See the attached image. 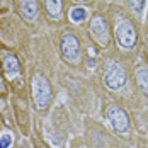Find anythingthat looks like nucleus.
Returning <instances> with one entry per match:
<instances>
[{"instance_id":"obj_9","label":"nucleus","mask_w":148,"mask_h":148,"mask_svg":"<svg viewBox=\"0 0 148 148\" xmlns=\"http://www.w3.org/2000/svg\"><path fill=\"white\" fill-rule=\"evenodd\" d=\"M136 80H138L140 89L148 94V68H140L136 72Z\"/></svg>"},{"instance_id":"obj_5","label":"nucleus","mask_w":148,"mask_h":148,"mask_svg":"<svg viewBox=\"0 0 148 148\" xmlns=\"http://www.w3.org/2000/svg\"><path fill=\"white\" fill-rule=\"evenodd\" d=\"M116 36H118V43L124 48H131L136 43V31H134L133 24L130 21H121L116 29Z\"/></svg>"},{"instance_id":"obj_12","label":"nucleus","mask_w":148,"mask_h":148,"mask_svg":"<svg viewBox=\"0 0 148 148\" xmlns=\"http://www.w3.org/2000/svg\"><path fill=\"white\" fill-rule=\"evenodd\" d=\"M147 2L148 0H130V7L133 9L136 14H143V10L147 7Z\"/></svg>"},{"instance_id":"obj_8","label":"nucleus","mask_w":148,"mask_h":148,"mask_svg":"<svg viewBox=\"0 0 148 148\" xmlns=\"http://www.w3.org/2000/svg\"><path fill=\"white\" fill-rule=\"evenodd\" d=\"M21 12L26 19H34L38 14V0H21Z\"/></svg>"},{"instance_id":"obj_13","label":"nucleus","mask_w":148,"mask_h":148,"mask_svg":"<svg viewBox=\"0 0 148 148\" xmlns=\"http://www.w3.org/2000/svg\"><path fill=\"white\" fill-rule=\"evenodd\" d=\"M12 143V138H10V134H3L2 138H0V148H9V145Z\"/></svg>"},{"instance_id":"obj_7","label":"nucleus","mask_w":148,"mask_h":148,"mask_svg":"<svg viewBox=\"0 0 148 148\" xmlns=\"http://www.w3.org/2000/svg\"><path fill=\"white\" fill-rule=\"evenodd\" d=\"M3 68H5V73L9 77H15L19 73V61L14 55H10V53L3 55Z\"/></svg>"},{"instance_id":"obj_14","label":"nucleus","mask_w":148,"mask_h":148,"mask_svg":"<svg viewBox=\"0 0 148 148\" xmlns=\"http://www.w3.org/2000/svg\"><path fill=\"white\" fill-rule=\"evenodd\" d=\"M5 90V87H3V82H2V78H0V92H3Z\"/></svg>"},{"instance_id":"obj_1","label":"nucleus","mask_w":148,"mask_h":148,"mask_svg":"<svg viewBox=\"0 0 148 148\" xmlns=\"http://www.w3.org/2000/svg\"><path fill=\"white\" fill-rule=\"evenodd\" d=\"M32 95L38 109H45L51 99V87L43 75H36L32 80Z\"/></svg>"},{"instance_id":"obj_3","label":"nucleus","mask_w":148,"mask_h":148,"mask_svg":"<svg viewBox=\"0 0 148 148\" xmlns=\"http://www.w3.org/2000/svg\"><path fill=\"white\" fill-rule=\"evenodd\" d=\"M104 82L109 89H119L124 85L126 82V72L124 68L119 65V63H112L109 65L107 72H106V77H104Z\"/></svg>"},{"instance_id":"obj_2","label":"nucleus","mask_w":148,"mask_h":148,"mask_svg":"<svg viewBox=\"0 0 148 148\" xmlns=\"http://www.w3.org/2000/svg\"><path fill=\"white\" fill-rule=\"evenodd\" d=\"M61 53L66 58V61L70 63H78L80 61V45L78 39L75 38L73 34H65L63 41H61Z\"/></svg>"},{"instance_id":"obj_10","label":"nucleus","mask_w":148,"mask_h":148,"mask_svg":"<svg viewBox=\"0 0 148 148\" xmlns=\"http://www.w3.org/2000/svg\"><path fill=\"white\" fill-rule=\"evenodd\" d=\"M45 2H46V9H48L49 15L58 17L60 10H61V0H45Z\"/></svg>"},{"instance_id":"obj_4","label":"nucleus","mask_w":148,"mask_h":148,"mask_svg":"<svg viewBox=\"0 0 148 148\" xmlns=\"http://www.w3.org/2000/svg\"><path fill=\"white\" fill-rule=\"evenodd\" d=\"M106 114H107V119L111 121V124H112V128L116 130V131H126L128 130V126H130V119H128V114L119 107V106H109L107 107V111H106Z\"/></svg>"},{"instance_id":"obj_6","label":"nucleus","mask_w":148,"mask_h":148,"mask_svg":"<svg viewBox=\"0 0 148 148\" xmlns=\"http://www.w3.org/2000/svg\"><path fill=\"white\" fill-rule=\"evenodd\" d=\"M90 32L94 36V39H97V43L101 46H107L109 41V31H107V24L104 21L102 15H95L92 19V24H90Z\"/></svg>"},{"instance_id":"obj_15","label":"nucleus","mask_w":148,"mask_h":148,"mask_svg":"<svg viewBox=\"0 0 148 148\" xmlns=\"http://www.w3.org/2000/svg\"><path fill=\"white\" fill-rule=\"evenodd\" d=\"M73 2H80V3H87L89 0H73Z\"/></svg>"},{"instance_id":"obj_11","label":"nucleus","mask_w":148,"mask_h":148,"mask_svg":"<svg viewBox=\"0 0 148 148\" xmlns=\"http://www.w3.org/2000/svg\"><path fill=\"white\" fill-rule=\"evenodd\" d=\"M85 17H87V10L84 7H75L70 12V19L73 22H82V21H85Z\"/></svg>"}]
</instances>
